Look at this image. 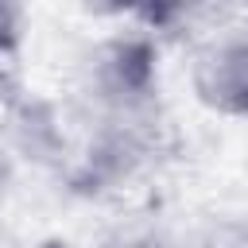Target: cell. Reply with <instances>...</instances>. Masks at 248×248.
Returning <instances> with one entry per match:
<instances>
[{
	"label": "cell",
	"instance_id": "1",
	"mask_svg": "<svg viewBox=\"0 0 248 248\" xmlns=\"http://www.w3.org/2000/svg\"><path fill=\"white\" fill-rule=\"evenodd\" d=\"M198 89L209 105L248 112V39H229L198 66Z\"/></svg>",
	"mask_w": 248,
	"mask_h": 248
},
{
	"label": "cell",
	"instance_id": "2",
	"mask_svg": "<svg viewBox=\"0 0 248 248\" xmlns=\"http://www.w3.org/2000/svg\"><path fill=\"white\" fill-rule=\"evenodd\" d=\"M16 35V0H0V46Z\"/></svg>",
	"mask_w": 248,
	"mask_h": 248
},
{
	"label": "cell",
	"instance_id": "3",
	"mask_svg": "<svg viewBox=\"0 0 248 248\" xmlns=\"http://www.w3.org/2000/svg\"><path fill=\"white\" fill-rule=\"evenodd\" d=\"M93 8H105V12H124V8H147L151 12V4L155 0H89Z\"/></svg>",
	"mask_w": 248,
	"mask_h": 248
}]
</instances>
